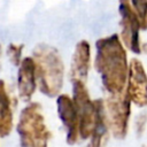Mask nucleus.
I'll return each instance as SVG.
<instances>
[{
	"label": "nucleus",
	"mask_w": 147,
	"mask_h": 147,
	"mask_svg": "<svg viewBox=\"0 0 147 147\" xmlns=\"http://www.w3.org/2000/svg\"><path fill=\"white\" fill-rule=\"evenodd\" d=\"M96 54L94 68L101 77V83L109 95L125 92L129 63L126 49L117 33L100 38L95 41Z\"/></svg>",
	"instance_id": "nucleus-1"
},
{
	"label": "nucleus",
	"mask_w": 147,
	"mask_h": 147,
	"mask_svg": "<svg viewBox=\"0 0 147 147\" xmlns=\"http://www.w3.org/2000/svg\"><path fill=\"white\" fill-rule=\"evenodd\" d=\"M37 83L40 92L48 98L60 95L64 80V64L59 51L47 44H39L32 51Z\"/></svg>",
	"instance_id": "nucleus-2"
},
{
	"label": "nucleus",
	"mask_w": 147,
	"mask_h": 147,
	"mask_svg": "<svg viewBox=\"0 0 147 147\" xmlns=\"http://www.w3.org/2000/svg\"><path fill=\"white\" fill-rule=\"evenodd\" d=\"M16 131L21 147H48L52 132L47 127L40 103L30 102L22 109Z\"/></svg>",
	"instance_id": "nucleus-3"
},
{
	"label": "nucleus",
	"mask_w": 147,
	"mask_h": 147,
	"mask_svg": "<svg viewBox=\"0 0 147 147\" xmlns=\"http://www.w3.org/2000/svg\"><path fill=\"white\" fill-rule=\"evenodd\" d=\"M72 100L77 110L79 122V139H90L95 125L96 106L85 86V83L72 80Z\"/></svg>",
	"instance_id": "nucleus-4"
},
{
	"label": "nucleus",
	"mask_w": 147,
	"mask_h": 147,
	"mask_svg": "<svg viewBox=\"0 0 147 147\" xmlns=\"http://www.w3.org/2000/svg\"><path fill=\"white\" fill-rule=\"evenodd\" d=\"M105 108L109 131L116 139H125L131 116V101L125 92L119 95H109L105 100Z\"/></svg>",
	"instance_id": "nucleus-5"
},
{
	"label": "nucleus",
	"mask_w": 147,
	"mask_h": 147,
	"mask_svg": "<svg viewBox=\"0 0 147 147\" xmlns=\"http://www.w3.org/2000/svg\"><path fill=\"white\" fill-rule=\"evenodd\" d=\"M118 13L121 16V41L123 45L134 54H141L140 41V21L133 10L130 0H118Z\"/></svg>",
	"instance_id": "nucleus-6"
},
{
	"label": "nucleus",
	"mask_w": 147,
	"mask_h": 147,
	"mask_svg": "<svg viewBox=\"0 0 147 147\" xmlns=\"http://www.w3.org/2000/svg\"><path fill=\"white\" fill-rule=\"evenodd\" d=\"M125 94L137 107L147 106V74L142 62L137 57L131 59L129 63Z\"/></svg>",
	"instance_id": "nucleus-7"
},
{
	"label": "nucleus",
	"mask_w": 147,
	"mask_h": 147,
	"mask_svg": "<svg viewBox=\"0 0 147 147\" xmlns=\"http://www.w3.org/2000/svg\"><path fill=\"white\" fill-rule=\"evenodd\" d=\"M57 115L65 129V140L69 145L77 144L79 140V122L72 98L68 94H60L56 98Z\"/></svg>",
	"instance_id": "nucleus-8"
},
{
	"label": "nucleus",
	"mask_w": 147,
	"mask_h": 147,
	"mask_svg": "<svg viewBox=\"0 0 147 147\" xmlns=\"http://www.w3.org/2000/svg\"><path fill=\"white\" fill-rule=\"evenodd\" d=\"M37 88L36 65L32 56H26L21 61L17 71V90L23 101H30Z\"/></svg>",
	"instance_id": "nucleus-9"
},
{
	"label": "nucleus",
	"mask_w": 147,
	"mask_h": 147,
	"mask_svg": "<svg viewBox=\"0 0 147 147\" xmlns=\"http://www.w3.org/2000/svg\"><path fill=\"white\" fill-rule=\"evenodd\" d=\"M91 67V46L87 40H80L76 44L75 52L71 59L70 78L86 83L88 70Z\"/></svg>",
	"instance_id": "nucleus-10"
},
{
	"label": "nucleus",
	"mask_w": 147,
	"mask_h": 147,
	"mask_svg": "<svg viewBox=\"0 0 147 147\" xmlns=\"http://www.w3.org/2000/svg\"><path fill=\"white\" fill-rule=\"evenodd\" d=\"M13 109L10 95L3 79H0V137H7L13 129Z\"/></svg>",
	"instance_id": "nucleus-11"
},
{
	"label": "nucleus",
	"mask_w": 147,
	"mask_h": 147,
	"mask_svg": "<svg viewBox=\"0 0 147 147\" xmlns=\"http://www.w3.org/2000/svg\"><path fill=\"white\" fill-rule=\"evenodd\" d=\"M130 3L140 21L141 30H147V0H130Z\"/></svg>",
	"instance_id": "nucleus-12"
},
{
	"label": "nucleus",
	"mask_w": 147,
	"mask_h": 147,
	"mask_svg": "<svg viewBox=\"0 0 147 147\" xmlns=\"http://www.w3.org/2000/svg\"><path fill=\"white\" fill-rule=\"evenodd\" d=\"M22 49H23V45H16V44H10L7 47V54L8 57L10 60V62L18 67L21 64V56H22Z\"/></svg>",
	"instance_id": "nucleus-13"
},
{
	"label": "nucleus",
	"mask_w": 147,
	"mask_h": 147,
	"mask_svg": "<svg viewBox=\"0 0 147 147\" xmlns=\"http://www.w3.org/2000/svg\"><path fill=\"white\" fill-rule=\"evenodd\" d=\"M146 123H147V114H140L136 119V130H137V134L139 137L144 133Z\"/></svg>",
	"instance_id": "nucleus-14"
},
{
	"label": "nucleus",
	"mask_w": 147,
	"mask_h": 147,
	"mask_svg": "<svg viewBox=\"0 0 147 147\" xmlns=\"http://www.w3.org/2000/svg\"><path fill=\"white\" fill-rule=\"evenodd\" d=\"M0 54H1V45H0Z\"/></svg>",
	"instance_id": "nucleus-15"
},
{
	"label": "nucleus",
	"mask_w": 147,
	"mask_h": 147,
	"mask_svg": "<svg viewBox=\"0 0 147 147\" xmlns=\"http://www.w3.org/2000/svg\"><path fill=\"white\" fill-rule=\"evenodd\" d=\"M142 147H147V146H142Z\"/></svg>",
	"instance_id": "nucleus-16"
}]
</instances>
